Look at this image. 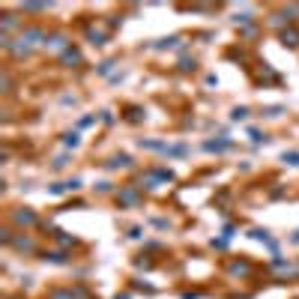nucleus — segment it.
Here are the masks:
<instances>
[{
    "instance_id": "nucleus-4",
    "label": "nucleus",
    "mask_w": 299,
    "mask_h": 299,
    "mask_svg": "<svg viewBox=\"0 0 299 299\" xmlns=\"http://www.w3.org/2000/svg\"><path fill=\"white\" fill-rule=\"evenodd\" d=\"M117 198H120V204H138V201H141V192L135 189V185H126Z\"/></svg>"
},
{
    "instance_id": "nucleus-13",
    "label": "nucleus",
    "mask_w": 299,
    "mask_h": 299,
    "mask_svg": "<svg viewBox=\"0 0 299 299\" xmlns=\"http://www.w3.org/2000/svg\"><path fill=\"white\" fill-rule=\"evenodd\" d=\"M45 260H54V264H66V254L54 251V254H45Z\"/></svg>"
},
{
    "instance_id": "nucleus-17",
    "label": "nucleus",
    "mask_w": 299,
    "mask_h": 299,
    "mask_svg": "<svg viewBox=\"0 0 299 299\" xmlns=\"http://www.w3.org/2000/svg\"><path fill=\"white\" fill-rule=\"evenodd\" d=\"M54 168H57V171L66 168V156H57V159H54Z\"/></svg>"
},
{
    "instance_id": "nucleus-8",
    "label": "nucleus",
    "mask_w": 299,
    "mask_h": 299,
    "mask_svg": "<svg viewBox=\"0 0 299 299\" xmlns=\"http://www.w3.org/2000/svg\"><path fill=\"white\" fill-rule=\"evenodd\" d=\"M60 60H63V63H81V54L75 51V48H69V51H66V54H63Z\"/></svg>"
},
{
    "instance_id": "nucleus-6",
    "label": "nucleus",
    "mask_w": 299,
    "mask_h": 299,
    "mask_svg": "<svg viewBox=\"0 0 299 299\" xmlns=\"http://www.w3.org/2000/svg\"><path fill=\"white\" fill-rule=\"evenodd\" d=\"M129 165H132V159H129L126 153H120V156H114V159H108L105 168H129Z\"/></svg>"
},
{
    "instance_id": "nucleus-3",
    "label": "nucleus",
    "mask_w": 299,
    "mask_h": 299,
    "mask_svg": "<svg viewBox=\"0 0 299 299\" xmlns=\"http://www.w3.org/2000/svg\"><path fill=\"white\" fill-rule=\"evenodd\" d=\"M231 147H234V141H207V144H204L207 153H228Z\"/></svg>"
},
{
    "instance_id": "nucleus-1",
    "label": "nucleus",
    "mask_w": 299,
    "mask_h": 299,
    "mask_svg": "<svg viewBox=\"0 0 299 299\" xmlns=\"http://www.w3.org/2000/svg\"><path fill=\"white\" fill-rule=\"evenodd\" d=\"M39 39L45 42L48 36H45L42 30H36V27H27V30H24L21 36H18V45H12L9 51H12L15 57H27V54H30V51L36 48V45H39Z\"/></svg>"
},
{
    "instance_id": "nucleus-2",
    "label": "nucleus",
    "mask_w": 299,
    "mask_h": 299,
    "mask_svg": "<svg viewBox=\"0 0 299 299\" xmlns=\"http://www.w3.org/2000/svg\"><path fill=\"white\" fill-rule=\"evenodd\" d=\"M45 48H51V51H69L72 48V42L66 39V36H60V33H54V36H48V39H45Z\"/></svg>"
},
{
    "instance_id": "nucleus-9",
    "label": "nucleus",
    "mask_w": 299,
    "mask_h": 299,
    "mask_svg": "<svg viewBox=\"0 0 299 299\" xmlns=\"http://www.w3.org/2000/svg\"><path fill=\"white\" fill-rule=\"evenodd\" d=\"M281 162H284V165H293V168H299V153H284V156H281Z\"/></svg>"
},
{
    "instance_id": "nucleus-5",
    "label": "nucleus",
    "mask_w": 299,
    "mask_h": 299,
    "mask_svg": "<svg viewBox=\"0 0 299 299\" xmlns=\"http://www.w3.org/2000/svg\"><path fill=\"white\" fill-rule=\"evenodd\" d=\"M281 42L290 45V48H296L299 45V30H293V27L290 30H281Z\"/></svg>"
},
{
    "instance_id": "nucleus-18",
    "label": "nucleus",
    "mask_w": 299,
    "mask_h": 299,
    "mask_svg": "<svg viewBox=\"0 0 299 299\" xmlns=\"http://www.w3.org/2000/svg\"><path fill=\"white\" fill-rule=\"evenodd\" d=\"M117 299H129V296H117Z\"/></svg>"
},
{
    "instance_id": "nucleus-11",
    "label": "nucleus",
    "mask_w": 299,
    "mask_h": 299,
    "mask_svg": "<svg viewBox=\"0 0 299 299\" xmlns=\"http://www.w3.org/2000/svg\"><path fill=\"white\" fill-rule=\"evenodd\" d=\"M179 69H182V72H195V60H189V57L179 60Z\"/></svg>"
},
{
    "instance_id": "nucleus-10",
    "label": "nucleus",
    "mask_w": 299,
    "mask_h": 299,
    "mask_svg": "<svg viewBox=\"0 0 299 299\" xmlns=\"http://www.w3.org/2000/svg\"><path fill=\"white\" fill-rule=\"evenodd\" d=\"M63 144L75 150V147H78V144H81V138H78V135H75V132H72V135H63Z\"/></svg>"
},
{
    "instance_id": "nucleus-16",
    "label": "nucleus",
    "mask_w": 299,
    "mask_h": 299,
    "mask_svg": "<svg viewBox=\"0 0 299 299\" xmlns=\"http://www.w3.org/2000/svg\"><path fill=\"white\" fill-rule=\"evenodd\" d=\"M251 141H254V144H260V141H267V135H260L257 129H251Z\"/></svg>"
},
{
    "instance_id": "nucleus-15",
    "label": "nucleus",
    "mask_w": 299,
    "mask_h": 299,
    "mask_svg": "<svg viewBox=\"0 0 299 299\" xmlns=\"http://www.w3.org/2000/svg\"><path fill=\"white\" fill-rule=\"evenodd\" d=\"M111 69H114V60H105V63H102V66H99V72H102V75H108V72H111Z\"/></svg>"
},
{
    "instance_id": "nucleus-7",
    "label": "nucleus",
    "mask_w": 299,
    "mask_h": 299,
    "mask_svg": "<svg viewBox=\"0 0 299 299\" xmlns=\"http://www.w3.org/2000/svg\"><path fill=\"white\" fill-rule=\"evenodd\" d=\"M15 224H36V215L30 209H18L15 212Z\"/></svg>"
},
{
    "instance_id": "nucleus-14",
    "label": "nucleus",
    "mask_w": 299,
    "mask_h": 299,
    "mask_svg": "<svg viewBox=\"0 0 299 299\" xmlns=\"http://www.w3.org/2000/svg\"><path fill=\"white\" fill-rule=\"evenodd\" d=\"M264 114H267V117H281V114H284V108H267Z\"/></svg>"
},
{
    "instance_id": "nucleus-12",
    "label": "nucleus",
    "mask_w": 299,
    "mask_h": 299,
    "mask_svg": "<svg viewBox=\"0 0 299 299\" xmlns=\"http://www.w3.org/2000/svg\"><path fill=\"white\" fill-rule=\"evenodd\" d=\"M231 117H234V120H245V117H248V108H234Z\"/></svg>"
}]
</instances>
